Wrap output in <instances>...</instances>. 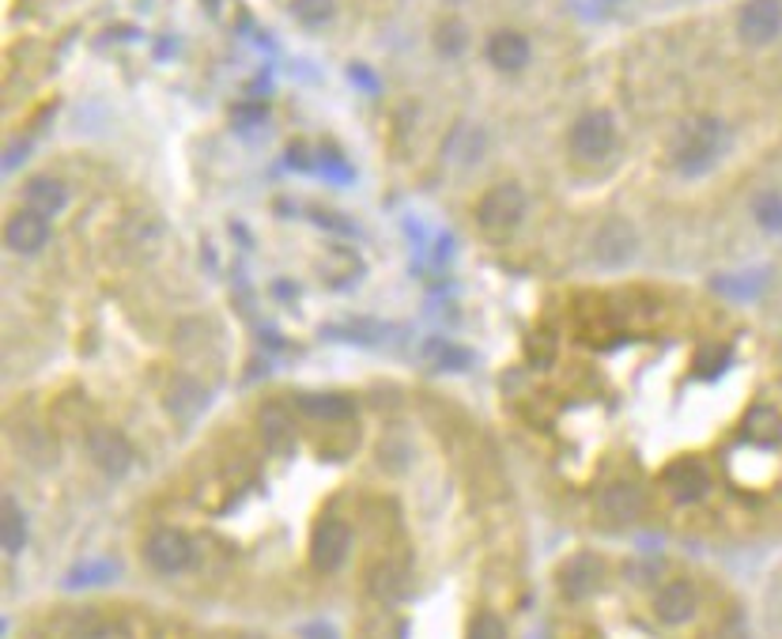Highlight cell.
Segmentation results:
<instances>
[{"label":"cell","mask_w":782,"mask_h":639,"mask_svg":"<svg viewBox=\"0 0 782 639\" xmlns=\"http://www.w3.org/2000/svg\"><path fill=\"white\" fill-rule=\"evenodd\" d=\"M722 137H726V129H722L719 118H707V114L688 118L685 126L677 129V137H673V152H670L673 167H677L680 175H703V170L719 159Z\"/></svg>","instance_id":"cell-1"},{"label":"cell","mask_w":782,"mask_h":639,"mask_svg":"<svg viewBox=\"0 0 782 639\" xmlns=\"http://www.w3.org/2000/svg\"><path fill=\"white\" fill-rule=\"evenodd\" d=\"M522 220H525V193H522V186H514V182L491 186V190L481 197V204H476V224H481L488 235L514 232Z\"/></svg>","instance_id":"cell-2"},{"label":"cell","mask_w":782,"mask_h":639,"mask_svg":"<svg viewBox=\"0 0 782 639\" xmlns=\"http://www.w3.org/2000/svg\"><path fill=\"white\" fill-rule=\"evenodd\" d=\"M567 144H571L574 159H582V163H601V159H605V155L616 147L613 114H608V110H590V114H582V118L571 126V137H567Z\"/></svg>","instance_id":"cell-3"},{"label":"cell","mask_w":782,"mask_h":639,"mask_svg":"<svg viewBox=\"0 0 782 639\" xmlns=\"http://www.w3.org/2000/svg\"><path fill=\"white\" fill-rule=\"evenodd\" d=\"M737 35L748 46H768L782 35V0H748L737 12Z\"/></svg>","instance_id":"cell-4"},{"label":"cell","mask_w":782,"mask_h":639,"mask_svg":"<svg viewBox=\"0 0 782 639\" xmlns=\"http://www.w3.org/2000/svg\"><path fill=\"white\" fill-rule=\"evenodd\" d=\"M352 548V526L341 519H325L318 522L315 537H310V564H315L318 571H336L344 564V556H348Z\"/></svg>","instance_id":"cell-5"},{"label":"cell","mask_w":782,"mask_h":639,"mask_svg":"<svg viewBox=\"0 0 782 639\" xmlns=\"http://www.w3.org/2000/svg\"><path fill=\"white\" fill-rule=\"evenodd\" d=\"M144 560L152 564L155 571H163V576H175V571L189 568L193 545H189L182 530H155V534L144 541Z\"/></svg>","instance_id":"cell-6"},{"label":"cell","mask_w":782,"mask_h":639,"mask_svg":"<svg viewBox=\"0 0 782 639\" xmlns=\"http://www.w3.org/2000/svg\"><path fill=\"white\" fill-rule=\"evenodd\" d=\"M87 454H92V462L103 473H110V477H121V473H129V465H133V447L114 428H95L92 436H87Z\"/></svg>","instance_id":"cell-7"},{"label":"cell","mask_w":782,"mask_h":639,"mask_svg":"<svg viewBox=\"0 0 782 639\" xmlns=\"http://www.w3.org/2000/svg\"><path fill=\"white\" fill-rule=\"evenodd\" d=\"M556 583H559V590H564L567 597H574V602L597 594V587H601V560H597V556H590V553L571 556V560H564V568H559Z\"/></svg>","instance_id":"cell-8"},{"label":"cell","mask_w":782,"mask_h":639,"mask_svg":"<svg viewBox=\"0 0 782 639\" xmlns=\"http://www.w3.org/2000/svg\"><path fill=\"white\" fill-rule=\"evenodd\" d=\"M4 242L12 246L15 253H38L49 242V220L35 209L15 212L4 227Z\"/></svg>","instance_id":"cell-9"},{"label":"cell","mask_w":782,"mask_h":639,"mask_svg":"<svg viewBox=\"0 0 782 639\" xmlns=\"http://www.w3.org/2000/svg\"><path fill=\"white\" fill-rule=\"evenodd\" d=\"M597 507H601V514H605V522H613V526H628V522H636L639 514H643L647 496L639 492V485H628V481H620V485L601 492V504Z\"/></svg>","instance_id":"cell-10"},{"label":"cell","mask_w":782,"mask_h":639,"mask_svg":"<svg viewBox=\"0 0 782 639\" xmlns=\"http://www.w3.org/2000/svg\"><path fill=\"white\" fill-rule=\"evenodd\" d=\"M711 488V477L699 462H673L665 470V492H670L677 504H699Z\"/></svg>","instance_id":"cell-11"},{"label":"cell","mask_w":782,"mask_h":639,"mask_svg":"<svg viewBox=\"0 0 782 639\" xmlns=\"http://www.w3.org/2000/svg\"><path fill=\"white\" fill-rule=\"evenodd\" d=\"M488 61L499 72H522L530 64V38L518 31H496L488 38Z\"/></svg>","instance_id":"cell-12"},{"label":"cell","mask_w":782,"mask_h":639,"mask_svg":"<svg viewBox=\"0 0 782 639\" xmlns=\"http://www.w3.org/2000/svg\"><path fill=\"white\" fill-rule=\"evenodd\" d=\"M654 610L665 625H685L691 613H696V587L680 583V579L677 583H665L654 597Z\"/></svg>","instance_id":"cell-13"},{"label":"cell","mask_w":782,"mask_h":639,"mask_svg":"<svg viewBox=\"0 0 782 639\" xmlns=\"http://www.w3.org/2000/svg\"><path fill=\"white\" fill-rule=\"evenodd\" d=\"M631 250H636V232H631L628 224H620V220L605 224L594 239V253H597V261H605V265H620V261H628Z\"/></svg>","instance_id":"cell-14"},{"label":"cell","mask_w":782,"mask_h":639,"mask_svg":"<svg viewBox=\"0 0 782 639\" xmlns=\"http://www.w3.org/2000/svg\"><path fill=\"white\" fill-rule=\"evenodd\" d=\"M23 201H27V209L43 212V216H54V212H61L64 204H69V190H64L61 178L38 175V178H31V182L23 186Z\"/></svg>","instance_id":"cell-15"},{"label":"cell","mask_w":782,"mask_h":639,"mask_svg":"<svg viewBox=\"0 0 782 639\" xmlns=\"http://www.w3.org/2000/svg\"><path fill=\"white\" fill-rule=\"evenodd\" d=\"M367 587L378 602H401V597H408V571L393 560H382L370 568Z\"/></svg>","instance_id":"cell-16"},{"label":"cell","mask_w":782,"mask_h":639,"mask_svg":"<svg viewBox=\"0 0 782 639\" xmlns=\"http://www.w3.org/2000/svg\"><path fill=\"white\" fill-rule=\"evenodd\" d=\"M295 405H299L307 416H315V421H333V424L348 421V416L356 413L352 398H344V393H299Z\"/></svg>","instance_id":"cell-17"},{"label":"cell","mask_w":782,"mask_h":639,"mask_svg":"<svg viewBox=\"0 0 782 639\" xmlns=\"http://www.w3.org/2000/svg\"><path fill=\"white\" fill-rule=\"evenodd\" d=\"M745 436L756 442V447H779L782 442V413L779 409H771V405H756V409H748V416H745Z\"/></svg>","instance_id":"cell-18"},{"label":"cell","mask_w":782,"mask_h":639,"mask_svg":"<svg viewBox=\"0 0 782 639\" xmlns=\"http://www.w3.org/2000/svg\"><path fill=\"white\" fill-rule=\"evenodd\" d=\"M258 428H261V439H265L269 447L276 450V454H284V450H292V442H295V428H292V416H287L284 409H276V405L261 409Z\"/></svg>","instance_id":"cell-19"},{"label":"cell","mask_w":782,"mask_h":639,"mask_svg":"<svg viewBox=\"0 0 782 639\" xmlns=\"http://www.w3.org/2000/svg\"><path fill=\"white\" fill-rule=\"evenodd\" d=\"M0 541H4V553H20L27 541V522L12 496H4V507H0Z\"/></svg>","instance_id":"cell-20"},{"label":"cell","mask_w":782,"mask_h":639,"mask_svg":"<svg viewBox=\"0 0 782 639\" xmlns=\"http://www.w3.org/2000/svg\"><path fill=\"white\" fill-rule=\"evenodd\" d=\"M435 49H439L442 57H461L469 49V27L461 20H442L439 27H435Z\"/></svg>","instance_id":"cell-21"},{"label":"cell","mask_w":782,"mask_h":639,"mask_svg":"<svg viewBox=\"0 0 782 639\" xmlns=\"http://www.w3.org/2000/svg\"><path fill=\"white\" fill-rule=\"evenodd\" d=\"M201 401H204V390L197 387L193 379H175V387L167 390V405L170 413L178 416H193L197 409H201Z\"/></svg>","instance_id":"cell-22"},{"label":"cell","mask_w":782,"mask_h":639,"mask_svg":"<svg viewBox=\"0 0 782 639\" xmlns=\"http://www.w3.org/2000/svg\"><path fill=\"white\" fill-rule=\"evenodd\" d=\"M292 15L303 27H325L336 15V0H292Z\"/></svg>","instance_id":"cell-23"},{"label":"cell","mask_w":782,"mask_h":639,"mask_svg":"<svg viewBox=\"0 0 782 639\" xmlns=\"http://www.w3.org/2000/svg\"><path fill=\"white\" fill-rule=\"evenodd\" d=\"M753 216L768 232H782V197L779 193H760L753 201Z\"/></svg>","instance_id":"cell-24"},{"label":"cell","mask_w":782,"mask_h":639,"mask_svg":"<svg viewBox=\"0 0 782 639\" xmlns=\"http://www.w3.org/2000/svg\"><path fill=\"white\" fill-rule=\"evenodd\" d=\"M730 367V352L726 348H703L696 356V364H691V371L699 375V379H714V375H722Z\"/></svg>","instance_id":"cell-25"},{"label":"cell","mask_w":782,"mask_h":639,"mask_svg":"<svg viewBox=\"0 0 782 639\" xmlns=\"http://www.w3.org/2000/svg\"><path fill=\"white\" fill-rule=\"evenodd\" d=\"M465 639H507V625L496 617V613H476Z\"/></svg>","instance_id":"cell-26"}]
</instances>
